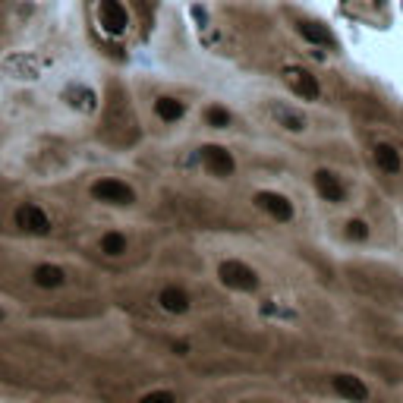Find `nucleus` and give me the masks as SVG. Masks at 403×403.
<instances>
[{"label":"nucleus","mask_w":403,"mask_h":403,"mask_svg":"<svg viewBox=\"0 0 403 403\" xmlns=\"http://www.w3.org/2000/svg\"><path fill=\"white\" fill-rule=\"evenodd\" d=\"M255 205H259L265 215L274 217V221H281V224L293 221V202L281 193H259L255 195Z\"/></svg>","instance_id":"0eeeda50"},{"label":"nucleus","mask_w":403,"mask_h":403,"mask_svg":"<svg viewBox=\"0 0 403 403\" xmlns=\"http://www.w3.org/2000/svg\"><path fill=\"white\" fill-rule=\"evenodd\" d=\"M217 277L227 290H240V293H252L259 290V274L240 259H227L217 265Z\"/></svg>","instance_id":"f257e3e1"},{"label":"nucleus","mask_w":403,"mask_h":403,"mask_svg":"<svg viewBox=\"0 0 403 403\" xmlns=\"http://www.w3.org/2000/svg\"><path fill=\"white\" fill-rule=\"evenodd\" d=\"M101 252H104V255H123V252H127V237L117 233V230L104 233V237H101Z\"/></svg>","instance_id":"f3484780"},{"label":"nucleus","mask_w":403,"mask_h":403,"mask_svg":"<svg viewBox=\"0 0 403 403\" xmlns=\"http://www.w3.org/2000/svg\"><path fill=\"white\" fill-rule=\"evenodd\" d=\"M205 123L215 129H227L230 127V114H227L224 107H208V111H205Z\"/></svg>","instance_id":"a211bd4d"},{"label":"nucleus","mask_w":403,"mask_h":403,"mask_svg":"<svg viewBox=\"0 0 403 403\" xmlns=\"http://www.w3.org/2000/svg\"><path fill=\"white\" fill-rule=\"evenodd\" d=\"M375 164H378V171L381 173H387V177H394V173H400V167H403V158H400V151L394 149V145H387V142H381L375 145Z\"/></svg>","instance_id":"f8f14e48"},{"label":"nucleus","mask_w":403,"mask_h":403,"mask_svg":"<svg viewBox=\"0 0 403 403\" xmlns=\"http://www.w3.org/2000/svg\"><path fill=\"white\" fill-rule=\"evenodd\" d=\"M315 189H318V195L325 202H331V205H340V202H347V189H343V183L340 177H334L331 171H315Z\"/></svg>","instance_id":"6e6552de"},{"label":"nucleus","mask_w":403,"mask_h":403,"mask_svg":"<svg viewBox=\"0 0 403 403\" xmlns=\"http://www.w3.org/2000/svg\"><path fill=\"white\" fill-rule=\"evenodd\" d=\"M158 303H161V309L171 312V315H186L193 299H189V293L183 287H164L158 293Z\"/></svg>","instance_id":"9d476101"},{"label":"nucleus","mask_w":403,"mask_h":403,"mask_svg":"<svg viewBox=\"0 0 403 403\" xmlns=\"http://www.w3.org/2000/svg\"><path fill=\"white\" fill-rule=\"evenodd\" d=\"M202 164H205V171H208L211 177H217V180L233 177V171H237V161H233V155L224 149V145H205L202 149Z\"/></svg>","instance_id":"7ed1b4c3"},{"label":"nucleus","mask_w":403,"mask_h":403,"mask_svg":"<svg viewBox=\"0 0 403 403\" xmlns=\"http://www.w3.org/2000/svg\"><path fill=\"white\" fill-rule=\"evenodd\" d=\"M92 195L98 202H104V205H120V208H127V205L136 202L133 186H129V183H123V180H114V177H104V180L95 183Z\"/></svg>","instance_id":"f03ea898"},{"label":"nucleus","mask_w":403,"mask_h":403,"mask_svg":"<svg viewBox=\"0 0 403 403\" xmlns=\"http://www.w3.org/2000/svg\"><path fill=\"white\" fill-rule=\"evenodd\" d=\"M139 403H177V397L171 391H149Z\"/></svg>","instance_id":"aec40b11"},{"label":"nucleus","mask_w":403,"mask_h":403,"mask_svg":"<svg viewBox=\"0 0 403 403\" xmlns=\"http://www.w3.org/2000/svg\"><path fill=\"white\" fill-rule=\"evenodd\" d=\"M296 32L303 35L309 45H321V48H334V35L328 32L325 26H318V23H306V19H299L296 23Z\"/></svg>","instance_id":"ddd939ff"},{"label":"nucleus","mask_w":403,"mask_h":403,"mask_svg":"<svg viewBox=\"0 0 403 403\" xmlns=\"http://www.w3.org/2000/svg\"><path fill=\"white\" fill-rule=\"evenodd\" d=\"M343 233H347V240H353V243H365L369 240V224L365 221H350L343 227Z\"/></svg>","instance_id":"6ab92c4d"},{"label":"nucleus","mask_w":403,"mask_h":403,"mask_svg":"<svg viewBox=\"0 0 403 403\" xmlns=\"http://www.w3.org/2000/svg\"><path fill=\"white\" fill-rule=\"evenodd\" d=\"M155 114L164 123H177V120H183V114H186V104L177 98H171V95H164V98L155 101Z\"/></svg>","instance_id":"4468645a"},{"label":"nucleus","mask_w":403,"mask_h":403,"mask_svg":"<svg viewBox=\"0 0 403 403\" xmlns=\"http://www.w3.org/2000/svg\"><path fill=\"white\" fill-rule=\"evenodd\" d=\"M16 227L23 233H32V237H45V233H50V217L38 208V205L26 202L16 208Z\"/></svg>","instance_id":"39448f33"},{"label":"nucleus","mask_w":403,"mask_h":403,"mask_svg":"<svg viewBox=\"0 0 403 403\" xmlns=\"http://www.w3.org/2000/svg\"><path fill=\"white\" fill-rule=\"evenodd\" d=\"M98 23L107 35H123L129 26V13L120 0H101L98 4Z\"/></svg>","instance_id":"20e7f679"},{"label":"nucleus","mask_w":403,"mask_h":403,"mask_svg":"<svg viewBox=\"0 0 403 403\" xmlns=\"http://www.w3.org/2000/svg\"><path fill=\"white\" fill-rule=\"evenodd\" d=\"M331 387L340 394L343 400H353V403H362L365 397H369V387H365V381L356 378V375H334L331 378Z\"/></svg>","instance_id":"1a4fd4ad"},{"label":"nucleus","mask_w":403,"mask_h":403,"mask_svg":"<svg viewBox=\"0 0 403 403\" xmlns=\"http://www.w3.org/2000/svg\"><path fill=\"white\" fill-rule=\"evenodd\" d=\"M32 281H35V287H41V290H57L67 284V271L60 265H38L32 271Z\"/></svg>","instance_id":"9b49d317"},{"label":"nucleus","mask_w":403,"mask_h":403,"mask_svg":"<svg viewBox=\"0 0 403 403\" xmlns=\"http://www.w3.org/2000/svg\"><path fill=\"white\" fill-rule=\"evenodd\" d=\"M271 114H274V120L281 123L284 129H290V133H303V129H306V120H303V117H299L296 111H287L284 104H274V107H271Z\"/></svg>","instance_id":"2eb2a0df"},{"label":"nucleus","mask_w":403,"mask_h":403,"mask_svg":"<svg viewBox=\"0 0 403 403\" xmlns=\"http://www.w3.org/2000/svg\"><path fill=\"white\" fill-rule=\"evenodd\" d=\"M284 79H287V85L293 89V95H299L303 101H315L318 98V79L312 76L309 70H303V67H290L287 72H284Z\"/></svg>","instance_id":"423d86ee"},{"label":"nucleus","mask_w":403,"mask_h":403,"mask_svg":"<svg viewBox=\"0 0 403 403\" xmlns=\"http://www.w3.org/2000/svg\"><path fill=\"white\" fill-rule=\"evenodd\" d=\"M67 101L72 107H79V111H95V92L92 89H79V85H72V89H67Z\"/></svg>","instance_id":"dca6fc26"}]
</instances>
